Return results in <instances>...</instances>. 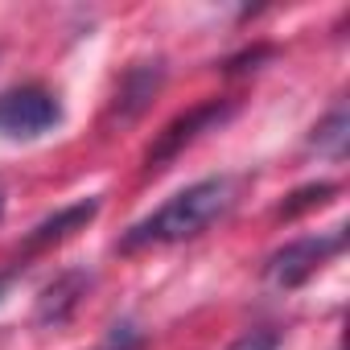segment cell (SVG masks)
Wrapping results in <instances>:
<instances>
[{
    "label": "cell",
    "mask_w": 350,
    "mask_h": 350,
    "mask_svg": "<svg viewBox=\"0 0 350 350\" xmlns=\"http://www.w3.org/2000/svg\"><path fill=\"white\" fill-rule=\"evenodd\" d=\"M235 202V182L231 178H206L173 194L165 206H157L148 219L132 223L120 239V252H144V247H165V243H186L202 235L211 223H219Z\"/></svg>",
    "instance_id": "cell-1"
},
{
    "label": "cell",
    "mask_w": 350,
    "mask_h": 350,
    "mask_svg": "<svg viewBox=\"0 0 350 350\" xmlns=\"http://www.w3.org/2000/svg\"><path fill=\"white\" fill-rule=\"evenodd\" d=\"M62 120V103L46 87H13L0 91V136L33 140Z\"/></svg>",
    "instance_id": "cell-2"
},
{
    "label": "cell",
    "mask_w": 350,
    "mask_h": 350,
    "mask_svg": "<svg viewBox=\"0 0 350 350\" xmlns=\"http://www.w3.org/2000/svg\"><path fill=\"white\" fill-rule=\"evenodd\" d=\"M346 247V235L342 231H334V235H305V239H293V243H284L280 252H272L268 256V264H264V276L276 284V288H297V284H305L329 256H338Z\"/></svg>",
    "instance_id": "cell-3"
},
{
    "label": "cell",
    "mask_w": 350,
    "mask_h": 350,
    "mask_svg": "<svg viewBox=\"0 0 350 350\" xmlns=\"http://www.w3.org/2000/svg\"><path fill=\"white\" fill-rule=\"evenodd\" d=\"M231 111H235V107H231L227 99H211V103H202V107H194V111L178 116V120H173V124L157 136V144L148 148V165H165V161H173L186 144H194L202 132L219 128Z\"/></svg>",
    "instance_id": "cell-4"
},
{
    "label": "cell",
    "mask_w": 350,
    "mask_h": 350,
    "mask_svg": "<svg viewBox=\"0 0 350 350\" xmlns=\"http://www.w3.org/2000/svg\"><path fill=\"white\" fill-rule=\"evenodd\" d=\"M95 215H99V198H79V202H70V206L54 211L50 219H42V223L29 231L25 252H42V247H54V243L70 239V235H75V231H83Z\"/></svg>",
    "instance_id": "cell-5"
},
{
    "label": "cell",
    "mask_w": 350,
    "mask_h": 350,
    "mask_svg": "<svg viewBox=\"0 0 350 350\" xmlns=\"http://www.w3.org/2000/svg\"><path fill=\"white\" fill-rule=\"evenodd\" d=\"M87 284H91L87 272H62L54 284H46L38 297V325H50V329L66 325L70 313L79 309V301L87 297Z\"/></svg>",
    "instance_id": "cell-6"
},
{
    "label": "cell",
    "mask_w": 350,
    "mask_h": 350,
    "mask_svg": "<svg viewBox=\"0 0 350 350\" xmlns=\"http://www.w3.org/2000/svg\"><path fill=\"white\" fill-rule=\"evenodd\" d=\"M157 83H161V66L152 62V66H136V70H128V79L120 83V103H124V111L128 116H136L148 99H152V91H157Z\"/></svg>",
    "instance_id": "cell-7"
},
{
    "label": "cell",
    "mask_w": 350,
    "mask_h": 350,
    "mask_svg": "<svg viewBox=\"0 0 350 350\" xmlns=\"http://www.w3.org/2000/svg\"><path fill=\"white\" fill-rule=\"evenodd\" d=\"M346 140H350V116H346V107H334V111L313 128V136H309V144H313L317 152H325V157H342V152H346Z\"/></svg>",
    "instance_id": "cell-8"
},
{
    "label": "cell",
    "mask_w": 350,
    "mask_h": 350,
    "mask_svg": "<svg viewBox=\"0 0 350 350\" xmlns=\"http://www.w3.org/2000/svg\"><path fill=\"white\" fill-rule=\"evenodd\" d=\"M325 198H334V186H329V182L305 186V190H297V194L280 206V215H284V219H293V215H301V211H309V206H321Z\"/></svg>",
    "instance_id": "cell-9"
},
{
    "label": "cell",
    "mask_w": 350,
    "mask_h": 350,
    "mask_svg": "<svg viewBox=\"0 0 350 350\" xmlns=\"http://www.w3.org/2000/svg\"><path fill=\"white\" fill-rule=\"evenodd\" d=\"M227 350H280V334L272 325H256V329H243Z\"/></svg>",
    "instance_id": "cell-10"
},
{
    "label": "cell",
    "mask_w": 350,
    "mask_h": 350,
    "mask_svg": "<svg viewBox=\"0 0 350 350\" xmlns=\"http://www.w3.org/2000/svg\"><path fill=\"white\" fill-rule=\"evenodd\" d=\"M140 346V329L132 325V321H116L111 329H107V342L99 346V350H136Z\"/></svg>",
    "instance_id": "cell-11"
},
{
    "label": "cell",
    "mask_w": 350,
    "mask_h": 350,
    "mask_svg": "<svg viewBox=\"0 0 350 350\" xmlns=\"http://www.w3.org/2000/svg\"><path fill=\"white\" fill-rule=\"evenodd\" d=\"M17 280V268H9V272H0V297H5L9 293V284Z\"/></svg>",
    "instance_id": "cell-12"
},
{
    "label": "cell",
    "mask_w": 350,
    "mask_h": 350,
    "mask_svg": "<svg viewBox=\"0 0 350 350\" xmlns=\"http://www.w3.org/2000/svg\"><path fill=\"white\" fill-rule=\"evenodd\" d=\"M0 215H5V186H0Z\"/></svg>",
    "instance_id": "cell-13"
}]
</instances>
